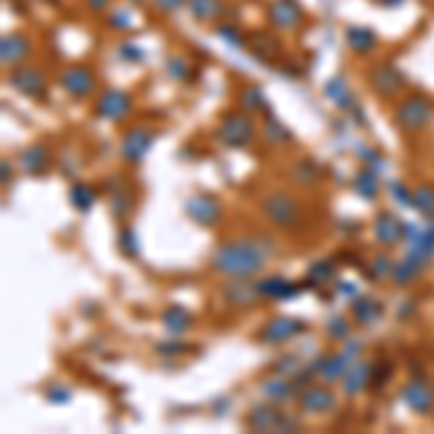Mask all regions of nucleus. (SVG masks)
<instances>
[{
    "label": "nucleus",
    "instance_id": "nucleus-1",
    "mask_svg": "<svg viewBox=\"0 0 434 434\" xmlns=\"http://www.w3.org/2000/svg\"><path fill=\"white\" fill-rule=\"evenodd\" d=\"M267 260H270V252L255 240H226L214 249L211 270L226 275V278L249 281L267 267Z\"/></svg>",
    "mask_w": 434,
    "mask_h": 434
},
{
    "label": "nucleus",
    "instance_id": "nucleus-2",
    "mask_svg": "<svg viewBox=\"0 0 434 434\" xmlns=\"http://www.w3.org/2000/svg\"><path fill=\"white\" fill-rule=\"evenodd\" d=\"M431 119H434V105L423 93L406 96L394 110V125L403 134H420V130H425L431 125Z\"/></svg>",
    "mask_w": 434,
    "mask_h": 434
},
{
    "label": "nucleus",
    "instance_id": "nucleus-3",
    "mask_svg": "<svg viewBox=\"0 0 434 434\" xmlns=\"http://www.w3.org/2000/svg\"><path fill=\"white\" fill-rule=\"evenodd\" d=\"M264 214H267V221H270L272 226H278V229H292V226L301 223V217H304L298 200L290 197L287 191H272V194H267V197H264Z\"/></svg>",
    "mask_w": 434,
    "mask_h": 434
},
{
    "label": "nucleus",
    "instance_id": "nucleus-4",
    "mask_svg": "<svg viewBox=\"0 0 434 434\" xmlns=\"http://www.w3.org/2000/svg\"><path fill=\"white\" fill-rule=\"evenodd\" d=\"M368 84H371V90L382 99H394L397 93H403V87H406V75L400 73V67L394 61H379L371 67L368 73Z\"/></svg>",
    "mask_w": 434,
    "mask_h": 434
},
{
    "label": "nucleus",
    "instance_id": "nucleus-5",
    "mask_svg": "<svg viewBox=\"0 0 434 434\" xmlns=\"http://www.w3.org/2000/svg\"><path fill=\"white\" fill-rule=\"evenodd\" d=\"M217 139L226 148H243L255 139V122L246 113H229L223 116L221 127H217Z\"/></svg>",
    "mask_w": 434,
    "mask_h": 434
},
{
    "label": "nucleus",
    "instance_id": "nucleus-6",
    "mask_svg": "<svg viewBox=\"0 0 434 434\" xmlns=\"http://www.w3.org/2000/svg\"><path fill=\"white\" fill-rule=\"evenodd\" d=\"M246 425L252 431H284V428H298V420L281 414L275 406H255L246 414Z\"/></svg>",
    "mask_w": 434,
    "mask_h": 434
},
{
    "label": "nucleus",
    "instance_id": "nucleus-7",
    "mask_svg": "<svg viewBox=\"0 0 434 434\" xmlns=\"http://www.w3.org/2000/svg\"><path fill=\"white\" fill-rule=\"evenodd\" d=\"M151 145H154V130H151V127H130L127 134L122 137L119 154H122V159H125V162H130V165H139V162L148 157Z\"/></svg>",
    "mask_w": 434,
    "mask_h": 434
},
{
    "label": "nucleus",
    "instance_id": "nucleus-8",
    "mask_svg": "<svg viewBox=\"0 0 434 434\" xmlns=\"http://www.w3.org/2000/svg\"><path fill=\"white\" fill-rule=\"evenodd\" d=\"M9 84L15 87L18 93H23V96H29V99H43L47 96V78H43V73L41 70H35V67H29V64H18L12 73H9Z\"/></svg>",
    "mask_w": 434,
    "mask_h": 434
},
{
    "label": "nucleus",
    "instance_id": "nucleus-9",
    "mask_svg": "<svg viewBox=\"0 0 434 434\" xmlns=\"http://www.w3.org/2000/svg\"><path fill=\"white\" fill-rule=\"evenodd\" d=\"M298 408L304 414H330L336 408V394L327 385H307L298 394Z\"/></svg>",
    "mask_w": 434,
    "mask_h": 434
},
{
    "label": "nucleus",
    "instance_id": "nucleus-10",
    "mask_svg": "<svg viewBox=\"0 0 434 434\" xmlns=\"http://www.w3.org/2000/svg\"><path fill=\"white\" fill-rule=\"evenodd\" d=\"M301 330H304V322H298L292 316H275V319H270L264 327H260L258 336H260L264 344H284V342L295 339Z\"/></svg>",
    "mask_w": 434,
    "mask_h": 434
},
{
    "label": "nucleus",
    "instance_id": "nucleus-11",
    "mask_svg": "<svg viewBox=\"0 0 434 434\" xmlns=\"http://www.w3.org/2000/svg\"><path fill=\"white\" fill-rule=\"evenodd\" d=\"M61 87H64V93H70L73 99H87V96H90V93L96 90V75H93L90 67L75 64V67L64 70V75H61Z\"/></svg>",
    "mask_w": 434,
    "mask_h": 434
},
{
    "label": "nucleus",
    "instance_id": "nucleus-12",
    "mask_svg": "<svg viewBox=\"0 0 434 434\" xmlns=\"http://www.w3.org/2000/svg\"><path fill=\"white\" fill-rule=\"evenodd\" d=\"M130 110H134V99L122 90H105L96 102V113L99 119H107V122H122Z\"/></svg>",
    "mask_w": 434,
    "mask_h": 434
},
{
    "label": "nucleus",
    "instance_id": "nucleus-13",
    "mask_svg": "<svg viewBox=\"0 0 434 434\" xmlns=\"http://www.w3.org/2000/svg\"><path fill=\"white\" fill-rule=\"evenodd\" d=\"M400 400L417 414H431L434 411V391L428 388V382H420V379L406 382V388L400 391Z\"/></svg>",
    "mask_w": 434,
    "mask_h": 434
},
{
    "label": "nucleus",
    "instance_id": "nucleus-14",
    "mask_svg": "<svg viewBox=\"0 0 434 434\" xmlns=\"http://www.w3.org/2000/svg\"><path fill=\"white\" fill-rule=\"evenodd\" d=\"M186 214L191 217L194 223H200V226H214L217 221H221V203H217L214 197H208V194H194L189 203H186Z\"/></svg>",
    "mask_w": 434,
    "mask_h": 434
},
{
    "label": "nucleus",
    "instance_id": "nucleus-15",
    "mask_svg": "<svg viewBox=\"0 0 434 434\" xmlns=\"http://www.w3.org/2000/svg\"><path fill=\"white\" fill-rule=\"evenodd\" d=\"M351 365H354V359L347 356L344 351L342 354H322L316 359V365H313V374L319 379H324V382H336V379H342L347 374V368H351Z\"/></svg>",
    "mask_w": 434,
    "mask_h": 434
},
{
    "label": "nucleus",
    "instance_id": "nucleus-16",
    "mask_svg": "<svg viewBox=\"0 0 434 434\" xmlns=\"http://www.w3.org/2000/svg\"><path fill=\"white\" fill-rule=\"evenodd\" d=\"M371 376H374V362H354L342 376V391L347 397H356L371 385Z\"/></svg>",
    "mask_w": 434,
    "mask_h": 434
},
{
    "label": "nucleus",
    "instance_id": "nucleus-17",
    "mask_svg": "<svg viewBox=\"0 0 434 434\" xmlns=\"http://www.w3.org/2000/svg\"><path fill=\"white\" fill-rule=\"evenodd\" d=\"M29 38L21 35V32H12V35H4L0 41V58H4L6 67H18L26 55H29Z\"/></svg>",
    "mask_w": 434,
    "mask_h": 434
},
{
    "label": "nucleus",
    "instance_id": "nucleus-18",
    "mask_svg": "<svg viewBox=\"0 0 434 434\" xmlns=\"http://www.w3.org/2000/svg\"><path fill=\"white\" fill-rule=\"evenodd\" d=\"M270 21L278 29H295L304 21V15H301L295 0H272L270 4Z\"/></svg>",
    "mask_w": 434,
    "mask_h": 434
},
{
    "label": "nucleus",
    "instance_id": "nucleus-19",
    "mask_svg": "<svg viewBox=\"0 0 434 434\" xmlns=\"http://www.w3.org/2000/svg\"><path fill=\"white\" fill-rule=\"evenodd\" d=\"M221 295H223L226 304H232V307H249V304H255V301L260 298L258 287H249L243 278H232V281L221 290Z\"/></svg>",
    "mask_w": 434,
    "mask_h": 434
},
{
    "label": "nucleus",
    "instance_id": "nucleus-20",
    "mask_svg": "<svg viewBox=\"0 0 434 434\" xmlns=\"http://www.w3.org/2000/svg\"><path fill=\"white\" fill-rule=\"evenodd\" d=\"M298 290H301V284L287 281V278H281V275H270V278H264V281H258V292L267 295V298H275V301H287V298L298 295Z\"/></svg>",
    "mask_w": 434,
    "mask_h": 434
},
{
    "label": "nucleus",
    "instance_id": "nucleus-21",
    "mask_svg": "<svg viewBox=\"0 0 434 434\" xmlns=\"http://www.w3.org/2000/svg\"><path fill=\"white\" fill-rule=\"evenodd\" d=\"M376 238L385 243V246H394L406 238V223H400L394 214H379L376 217Z\"/></svg>",
    "mask_w": 434,
    "mask_h": 434
},
{
    "label": "nucleus",
    "instance_id": "nucleus-22",
    "mask_svg": "<svg viewBox=\"0 0 434 434\" xmlns=\"http://www.w3.org/2000/svg\"><path fill=\"white\" fill-rule=\"evenodd\" d=\"M50 162H53V154L43 148V145H32V148H26L23 154H21V168L26 171V174H43L50 168Z\"/></svg>",
    "mask_w": 434,
    "mask_h": 434
},
{
    "label": "nucleus",
    "instance_id": "nucleus-23",
    "mask_svg": "<svg viewBox=\"0 0 434 434\" xmlns=\"http://www.w3.org/2000/svg\"><path fill=\"white\" fill-rule=\"evenodd\" d=\"M351 310H354V319L359 324H374L382 316V301H376L371 295H359V298H354V307Z\"/></svg>",
    "mask_w": 434,
    "mask_h": 434
},
{
    "label": "nucleus",
    "instance_id": "nucleus-24",
    "mask_svg": "<svg viewBox=\"0 0 434 434\" xmlns=\"http://www.w3.org/2000/svg\"><path fill=\"white\" fill-rule=\"evenodd\" d=\"M298 379H290V376H275V379H270V382H264V394L267 397H272V400H278V403H284V400H292L295 397V391H298Z\"/></svg>",
    "mask_w": 434,
    "mask_h": 434
},
{
    "label": "nucleus",
    "instance_id": "nucleus-25",
    "mask_svg": "<svg viewBox=\"0 0 434 434\" xmlns=\"http://www.w3.org/2000/svg\"><path fill=\"white\" fill-rule=\"evenodd\" d=\"M423 270H425L423 260H417V258L406 255V258L400 260V264L394 267V272H391V278H394V284L406 287V284H411L414 278H420V275H423Z\"/></svg>",
    "mask_w": 434,
    "mask_h": 434
},
{
    "label": "nucleus",
    "instance_id": "nucleus-26",
    "mask_svg": "<svg viewBox=\"0 0 434 434\" xmlns=\"http://www.w3.org/2000/svg\"><path fill=\"white\" fill-rule=\"evenodd\" d=\"M347 43H351L354 53L365 55V53H371L376 47V35L371 29H365V26H351L347 29Z\"/></svg>",
    "mask_w": 434,
    "mask_h": 434
},
{
    "label": "nucleus",
    "instance_id": "nucleus-27",
    "mask_svg": "<svg viewBox=\"0 0 434 434\" xmlns=\"http://www.w3.org/2000/svg\"><path fill=\"white\" fill-rule=\"evenodd\" d=\"M162 324H165L168 333L183 336V333L191 327V316H189L183 307H168V310L162 313Z\"/></svg>",
    "mask_w": 434,
    "mask_h": 434
},
{
    "label": "nucleus",
    "instance_id": "nucleus-28",
    "mask_svg": "<svg viewBox=\"0 0 434 434\" xmlns=\"http://www.w3.org/2000/svg\"><path fill=\"white\" fill-rule=\"evenodd\" d=\"M189 12L197 21H214V18H221L223 4L221 0H189Z\"/></svg>",
    "mask_w": 434,
    "mask_h": 434
},
{
    "label": "nucleus",
    "instance_id": "nucleus-29",
    "mask_svg": "<svg viewBox=\"0 0 434 434\" xmlns=\"http://www.w3.org/2000/svg\"><path fill=\"white\" fill-rule=\"evenodd\" d=\"M110 211H113V217H127V211H130V191H127V186L125 183H113L110 186Z\"/></svg>",
    "mask_w": 434,
    "mask_h": 434
},
{
    "label": "nucleus",
    "instance_id": "nucleus-30",
    "mask_svg": "<svg viewBox=\"0 0 434 434\" xmlns=\"http://www.w3.org/2000/svg\"><path fill=\"white\" fill-rule=\"evenodd\" d=\"M240 107H243L246 113H260V110H267V99H264V93H260L258 84H246L243 90H240Z\"/></svg>",
    "mask_w": 434,
    "mask_h": 434
},
{
    "label": "nucleus",
    "instance_id": "nucleus-31",
    "mask_svg": "<svg viewBox=\"0 0 434 434\" xmlns=\"http://www.w3.org/2000/svg\"><path fill=\"white\" fill-rule=\"evenodd\" d=\"M411 206H414L423 217L434 221V189H428V186L414 189V194H411Z\"/></svg>",
    "mask_w": 434,
    "mask_h": 434
},
{
    "label": "nucleus",
    "instance_id": "nucleus-32",
    "mask_svg": "<svg viewBox=\"0 0 434 434\" xmlns=\"http://www.w3.org/2000/svg\"><path fill=\"white\" fill-rule=\"evenodd\" d=\"M327 99H333L336 102V107H342V110H347V107H351V90H347V87H344V81L342 78H333L330 84H327Z\"/></svg>",
    "mask_w": 434,
    "mask_h": 434
},
{
    "label": "nucleus",
    "instance_id": "nucleus-33",
    "mask_svg": "<svg viewBox=\"0 0 434 434\" xmlns=\"http://www.w3.org/2000/svg\"><path fill=\"white\" fill-rule=\"evenodd\" d=\"M70 200H73V206H75L78 211H87V208L93 206L96 194H93V189H90V186H84V183H75V186L70 189Z\"/></svg>",
    "mask_w": 434,
    "mask_h": 434
},
{
    "label": "nucleus",
    "instance_id": "nucleus-34",
    "mask_svg": "<svg viewBox=\"0 0 434 434\" xmlns=\"http://www.w3.org/2000/svg\"><path fill=\"white\" fill-rule=\"evenodd\" d=\"M316 174H319V168H316L310 159H304V162H298V165L292 168V180H295L298 186H310V183L316 180Z\"/></svg>",
    "mask_w": 434,
    "mask_h": 434
},
{
    "label": "nucleus",
    "instance_id": "nucleus-35",
    "mask_svg": "<svg viewBox=\"0 0 434 434\" xmlns=\"http://www.w3.org/2000/svg\"><path fill=\"white\" fill-rule=\"evenodd\" d=\"M356 191L362 194V197H368V200H374L376 197V189H379V180L374 177V171H362L359 177H356Z\"/></svg>",
    "mask_w": 434,
    "mask_h": 434
},
{
    "label": "nucleus",
    "instance_id": "nucleus-36",
    "mask_svg": "<svg viewBox=\"0 0 434 434\" xmlns=\"http://www.w3.org/2000/svg\"><path fill=\"white\" fill-rule=\"evenodd\" d=\"M333 275H336V272H333V264H330V260H322V264L310 267V278H307V284H310V287H322V284H327Z\"/></svg>",
    "mask_w": 434,
    "mask_h": 434
},
{
    "label": "nucleus",
    "instance_id": "nucleus-37",
    "mask_svg": "<svg viewBox=\"0 0 434 434\" xmlns=\"http://www.w3.org/2000/svg\"><path fill=\"white\" fill-rule=\"evenodd\" d=\"M327 336L336 339V342H347L351 339V324H347L342 316H336V319L327 322Z\"/></svg>",
    "mask_w": 434,
    "mask_h": 434
},
{
    "label": "nucleus",
    "instance_id": "nucleus-38",
    "mask_svg": "<svg viewBox=\"0 0 434 434\" xmlns=\"http://www.w3.org/2000/svg\"><path fill=\"white\" fill-rule=\"evenodd\" d=\"M264 134L272 139V142H290V130L278 122V119H267V130Z\"/></svg>",
    "mask_w": 434,
    "mask_h": 434
},
{
    "label": "nucleus",
    "instance_id": "nucleus-39",
    "mask_svg": "<svg viewBox=\"0 0 434 434\" xmlns=\"http://www.w3.org/2000/svg\"><path fill=\"white\" fill-rule=\"evenodd\" d=\"M119 246H122V252H125V255H130V258L137 255V240H134V232H130L127 226H122V229H119Z\"/></svg>",
    "mask_w": 434,
    "mask_h": 434
},
{
    "label": "nucleus",
    "instance_id": "nucleus-40",
    "mask_svg": "<svg viewBox=\"0 0 434 434\" xmlns=\"http://www.w3.org/2000/svg\"><path fill=\"white\" fill-rule=\"evenodd\" d=\"M391 272H394V267H391V260H388V258H376V260H374V270H371L368 275H371L374 281H379V278H388Z\"/></svg>",
    "mask_w": 434,
    "mask_h": 434
},
{
    "label": "nucleus",
    "instance_id": "nucleus-41",
    "mask_svg": "<svg viewBox=\"0 0 434 434\" xmlns=\"http://www.w3.org/2000/svg\"><path fill=\"white\" fill-rule=\"evenodd\" d=\"M217 35H221V38H226L229 43H235V47H240V32L235 29V26H217Z\"/></svg>",
    "mask_w": 434,
    "mask_h": 434
},
{
    "label": "nucleus",
    "instance_id": "nucleus-42",
    "mask_svg": "<svg viewBox=\"0 0 434 434\" xmlns=\"http://www.w3.org/2000/svg\"><path fill=\"white\" fill-rule=\"evenodd\" d=\"M168 73L177 75V78H186V75H189V67H186L183 58H171V61H168Z\"/></svg>",
    "mask_w": 434,
    "mask_h": 434
},
{
    "label": "nucleus",
    "instance_id": "nucleus-43",
    "mask_svg": "<svg viewBox=\"0 0 434 434\" xmlns=\"http://www.w3.org/2000/svg\"><path fill=\"white\" fill-rule=\"evenodd\" d=\"M391 191H394L397 203H403V206H411V194H414V191L403 189V183H394V186H391Z\"/></svg>",
    "mask_w": 434,
    "mask_h": 434
},
{
    "label": "nucleus",
    "instance_id": "nucleus-44",
    "mask_svg": "<svg viewBox=\"0 0 434 434\" xmlns=\"http://www.w3.org/2000/svg\"><path fill=\"white\" fill-rule=\"evenodd\" d=\"M70 397H73V394H70L67 388H50V391H47V400H50V403H67Z\"/></svg>",
    "mask_w": 434,
    "mask_h": 434
},
{
    "label": "nucleus",
    "instance_id": "nucleus-45",
    "mask_svg": "<svg viewBox=\"0 0 434 434\" xmlns=\"http://www.w3.org/2000/svg\"><path fill=\"white\" fill-rule=\"evenodd\" d=\"M154 4H157L162 12H174V9H180L186 0H154Z\"/></svg>",
    "mask_w": 434,
    "mask_h": 434
},
{
    "label": "nucleus",
    "instance_id": "nucleus-46",
    "mask_svg": "<svg viewBox=\"0 0 434 434\" xmlns=\"http://www.w3.org/2000/svg\"><path fill=\"white\" fill-rule=\"evenodd\" d=\"M127 12H113L110 15V26H127L130 23V18H125Z\"/></svg>",
    "mask_w": 434,
    "mask_h": 434
},
{
    "label": "nucleus",
    "instance_id": "nucleus-47",
    "mask_svg": "<svg viewBox=\"0 0 434 434\" xmlns=\"http://www.w3.org/2000/svg\"><path fill=\"white\" fill-rule=\"evenodd\" d=\"M87 6H90L93 12H105L110 6V0H87Z\"/></svg>",
    "mask_w": 434,
    "mask_h": 434
},
{
    "label": "nucleus",
    "instance_id": "nucleus-48",
    "mask_svg": "<svg viewBox=\"0 0 434 434\" xmlns=\"http://www.w3.org/2000/svg\"><path fill=\"white\" fill-rule=\"evenodd\" d=\"M122 55H130V58H142V53L134 47V43H122Z\"/></svg>",
    "mask_w": 434,
    "mask_h": 434
},
{
    "label": "nucleus",
    "instance_id": "nucleus-49",
    "mask_svg": "<svg viewBox=\"0 0 434 434\" xmlns=\"http://www.w3.org/2000/svg\"><path fill=\"white\" fill-rule=\"evenodd\" d=\"M159 351H171V354H183V351H186V344H180V342H177V344H159Z\"/></svg>",
    "mask_w": 434,
    "mask_h": 434
},
{
    "label": "nucleus",
    "instance_id": "nucleus-50",
    "mask_svg": "<svg viewBox=\"0 0 434 434\" xmlns=\"http://www.w3.org/2000/svg\"><path fill=\"white\" fill-rule=\"evenodd\" d=\"M4 183H9V159H4Z\"/></svg>",
    "mask_w": 434,
    "mask_h": 434
}]
</instances>
